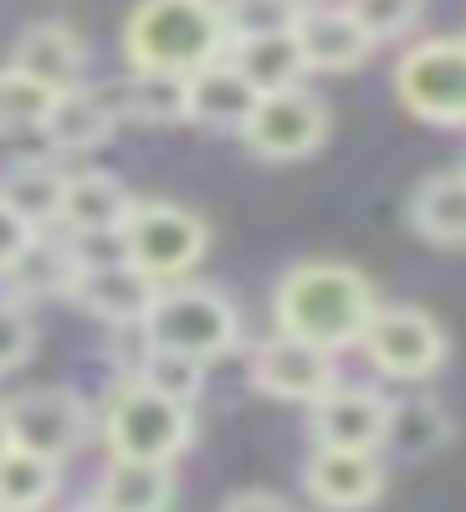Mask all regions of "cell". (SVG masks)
<instances>
[{"instance_id":"obj_1","label":"cell","mask_w":466,"mask_h":512,"mask_svg":"<svg viewBox=\"0 0 466 512\" xmlns=\"http://www.w3.org/2000/svg\"><path fill=\"white\" fill-rule=\"evenodd\" d=\"M379 308V297L359 267L344 262H298L272 297V323L287 338H303L313 349H359V338Z\"/></svg>"},{"instance_id":"obj_2","label":"cell","mask_w":466,"mask_h":512,"mask_svg":"<svg viewBox=\"0 0 466 512\" xmlns=\"http://www.w3.org/2000/svg\"><path fill=\"white\" fill-rule=\"evenodd\" d=\"M231 52L221 0H139L123 21V57L129 72L190 77Z\"/></svg>"},{"instance_id":"obj_3","label":"cell","mask_w":466,"mask_h":512,"mask_svg":"<svg viewBox=\"0 0 466 512\" xmlns=\"http://www.w3.org/2000/svg\"><path fill=\"white\" fill-rule=\"evenodd\" d=\"M144 349H164V354H185L195 364H216L226 354H236L241 344V313L231 308V297L200 282H175L159 287L154 308L139 323Z\"/></svg>"},{"instance_id":"obj_4","label":"cell","mask_w":466,"mask_h":512,"mask_svg":"<svg viewBox=\"0 0 466 512\" xmlns=\"http://www.w3.org/2000/svg\"><path fill=\"white\" fill-rule=\"evenodd\" d=\"M98 436H103L113 461L175 466V456H185V446L195 441V410L144 390V384L129 374L123 384H113V395L98 415Z\"/></svg>"},{"instance_id":"obj_5","label":"cell","mask_w":466,"mask_h":512,"mask_svg":"<svg viewBox=\"0 0 466 512\" xmlns=\"http://www.w3.org/2000/svg\"><path fill=\"white\" fill-rule=\"evenodd\" d=\"M123 256L159 287H175L185 282L200 256L210 246V231L195 210L185 205H169V200H134L129 221H123Z\"/></svg>"},{"instance_id":"obj_6","label":"cell","mask_w":466,"mask_h":512,"mask_svg":"<svg viewBox=\"0 0 466 512\" xmlns=\"http://www.w3.org/2000/svg\"><path fill=\"white\" fill-rule=\"evenodd\" d=\"M395 93L410 118L466 128V36H426L395 62Z\"/></svg>"},{"instance_id":"obj_7","label":"cell","mask_w":466,"mask_h":512,"mask_svg":"<svg viewBox=\"0 0 466 512\" xmlns=\"http://www.w3.org/2000/svg\"><path fill=\"white\" fill-rule=\"evenodd\" d=\"M359 354L369 359V369L379 379H395V384H426L446 369V328L426 313V308H374L364 338H359Z\"/></svg>"},{"instance_id":"obj_8","label":"cell","mask_w":466,"mask_h":512,"mask_svg":"<svg viewBox=\"0 0 466 512\" xmlns=\"http://www.w3.org/2000/svg\"><path fill=\"white\" fill-rule=\"evenodd\" d=\"M6 431L11 446L47 456V461H67L72 451H82V441L93 436V410L82 395H72L67 384H36V390L11 395L6 405Z\"/></svg>"},{"instance_id":"obj_9","label":"cell","mask_w":466,"mask_h":512,"mask_svg":"<svg viewBox=\"0 0 466 512\" xmlns=\"http://www.w3.org/2000/svg\"><path fill=\"white\" fill-rule=\"evenodd\" d=\"M328 139V108L308 88H287V93H262L251 118L241 123V144L246 154H257L267 164H298L318 154Z\"/></svg>"},{"instance_id":"obj_10","label":"cell","mask_w":466,"mask_h":512,"mask_svg":"<svg viewBox=\"0 0 466 512\" xmlns=\"http://www.w3.org/2000/svg\"><path fill=\"white\" fill-rule=\"evenodd\" d=\"M251 384L272 400H287V405H313L323 400L333 384H338V354L328 349H313L303 338H287V333H272L251 349Z\"/></svg>"},{"instance_id":"obj_11","label":"cell","mask_w":466,"mask_h":512,"mask_svg":"<svg viewBox=\"0 0 466 512\" xmlns=\"http://www.w3.org/2000/svg\"><path fill=\"white\" fill-rule=\"evenodd\" d=\"M62 297L77 313H88V318H98L108 328H139L144 313L154 308V297H159V282H149L129 256H123V262L77 267Z\"/></svg>"},{"instance_id":"obj_12","label":"cell","mask_w":466,"mask_h":512,"mask_svg":"<svg viewBox=\"0 0 466 512\" xmlns=\"http://www.w3.org/2000/svg\"><path fill=\"white\" fill-rule=\"evenodd\" d=\"M308 431L313 446L323 451H374L379 456V431H385V395L364 390V384H333L323 400L308 405Z\"/></svg>"},{"instance_id":"obj_13","label":"cell","mask_w":466,"mask_h":512,"mask_svg":"<svg viewBox=\"0 0 466 512\" xmlns=\"http://www.w3.org/2000/svg\"><path fill=\"white\" fill-rule=\"evenodd\" d=\"M292 41L303 52L308 72H359L374 52V41L359 31V21L338 6V0H318V6H303L298 21H292Z\"/></svg>"},{"instance_id":"obj_14","label":"cell","mask_w":466,"mask_h":512,"mask_svg":"<svg viewBox=\"0 0 466 512\" xmlns=\"http://www.w3.org/2000/svg\"><path fill=\"white\" fill-rule=\"evenodd\" d=\"M303 487L323 512H364L385 492V466L374 451H323L313 446L303 466Z\"/></svg>"},{"instance_id":"obj_15","label":"cell","mask_w":466,"mask_h":512,"mask_svg":"<svg viewBox=\"0 0 466 512\" xmlns=\"http://www.w3.org/2000/svg\"><path fill=\"white\" fill-rule=\"evenodd\" d=\"M113 128H118V103L98 88H67L52 98L47 118H41L36 134L47 139L52 154H93L113 139Z\"/></svg>"},{"instance_id":"obj_16","label":"cell","mask_w":466,"mask_h":512,"mask_svg":"<svg viewBox=\"0 0 466 512\" xmlns=\"http://www.w3.org/2000/svg\"><path fill=\"white\" fill-rule=\"evenodd\" d=\"M129 210H134V195L118 175H108V169H72L62 185L57 226L67 236H108V231H123Z\"/></svg>"},{"instance_id":"obj_17","label":"cell","mask_w":466,"mask_h":512,"mask_svg":"<svg viewBox=\"0 0 466 512\" xmlns=\"http://www.w3.org/2000/svg\"><path fill=\"white\" fill-rule=\"evenodd\" d=\"M6 67L31 77L36 88H47V93H67V88L82 82V41L62 21H36L16 36Z\"/></svg>"},{"instance_id":"obj_18","label":"cell","mask_w":466,"mask_h":512,"mask_svg":"<svg viewBox=\"0 0 466 512\" xmlns=\"http://www.w3.org/2000/svg\"><path fill=\"white\" fill-rule=\"evenodd\" d=\"M251 108H257V93L226 57L185 77V123H200L210 134H241Z\"/></svg>"},{"instance_id":"obj_19","label":"cell","mask_w":466,"mask_h":512,"mask_svg":"<svg viewBox=\"0 0 466 512\" xmlns=\"http://www.w3.org/2000/svg\"><path fill=\"white\" fill-rule=\"evenodd\" d=\"M451 415L441 410L436 395H395L385 400V431H379V451L400 461H426L451 446Z\"/></svg>"},{"instance_id":"obj_20","label":"cell","mask_w":466,"mask_h":512,"mask_svg":"<svg viewBox=\"0 0 466 512\" xmlns=\"http://www.w3.org/2000/svg\"><path fill=\"white\" fill-rule=\"evenodd\" d=\"M410 231L431 246H446V251L466 246V169H441V175L415 185Z\"/></svg>"},{"instance_id":"obj_21","label":"cell","mask_w":466,"mask_h":512,"mask_svg":"<svg viewBox=\"0 0 466 512\" xmlns=\"http://www.w3.org/2000/svg\"><path fill=\"white\" fill-rule=\"evenodd\" d=\"M72 272H77V262L67 251V236L36 231L26 241V251L0 272V282H6V297H16V303H41V297H62Z\"/></svg>"},{"instance_id":"obj_22","label":"cell","mask_w":466,"mask_h":512,"mask_svg":"<svg viewBox=\"0 0 466 512\" xmlns=\"http://www.w3.org/2000/svg\"><path fill=\"white\" fill-rule=\"evenodd\" d=\"M103 512H169L175 502V472L159 461H113L98 477V497Z\"/></svg>"},{"instance_id":"obj_23","label":"cell","mask_w":466,"mask_h":512,"mask_svg":"<svg viewBox=\"0 0 466 512\" xmlns=\"http://www.w3.org/2000/svg\"><path fill=\"white\" fill-rule=\"evenodd\" d=\"M226 62L246 77V88L251 93H287V88H303V52H298V41H292V31L282 36H257V41H231V52Z\"/></svg>"},{"instance_id":"obj_24","label":"cell","mask_w":466,"mask_h":512,"mask_svg":"<svg viewBox=\"0 0 466 512\" xmlns=\"http://www.w3.org/2000/svg\"><path fill=\"white\" fill-rule=\"evenodd\" d=\"M62 185H67V169H57L52 159H21L0 175V200L31 231H52L62 216Z\"/></svg>"},{"instance_id":"obj_25","label":"cell","mask_w":466,"mask_h":512,"mask_svg":"<svg viewBox=\"0 0 466 512\" xmlns=\"http://www.w3.org/2000/svg\"><path fill=\"white\" fill-rule=\"evenodd\" d=\"M62 487V466L11 446L0 456V512H41Z\"/></svg>"},{"instance_id":"obj_26","label":"cell","mask_w":466,"mask_h":512,"mask_svg":"<svg viewBox=\"0 0 466 512\" xmlns=\"http://www.w3.org/2000/svg\"><path fill=\"white\" fill-rule=\"evenodd\" d=\"M139 123L169 128V123H185V77H169V72H129L123 82V108Z\"/></svg>"},{"instance_id":"obj_27","label":"cell","mask_w":466,"mask_h":512,"mask_svg":"<svg viewBox=\"0 0 466 512\" xmlns=\"http://www.w3.org/2000/svg\"><path fill=\"white\" fill-rule=\"evenodd\" d=\"M134 379L144 390L175 400V405H195L200 390H205V364L185 359V354H164V349H144L139 364H134Z\"/></svg>"},{"instance_id":"obj_28","label":"cell","mask_w":466,"mask_h":512,"mask_svg":"<svg viewBox=\"0 0 466 512\" xmlns=\"http://www.w3.org/2000/svg\"><path fill=\"white\" fill-rule=\"evenodd\" d=\"M298 0H221V16L231 41H257V36H282L298 21Z\"/></svg>"},{"instance_id":"obj_29","label":"cell","mask_w":466,"mask_h":512,"mask_svg":"<svg viewBox=\"0 0 466 512\" xmlns=\"http://www.w3.org/2000/svg\"><path fill=\"white\" fill-rule=\"evenodd\" d=\"M359 31L374 41V47H385V41H400L420 26V11H426V0H338Z\"/></svg>"},{"instance_id":"obj_30","label":"cell","mask_w":466,"mask_h":512,"mask_svg":"<svg viewBox=\"0 0 466 512\" xmlns=\"http://www.w3.org/2000/svg\"><path fill=\"white\" fill-rule=\"evenodd\" d=\"M57 93L47 88H36L31 77L11 72V67H0V128L6 134H21V128H41V118H47Z\"/></svg>"},{"instance_id":"obj_31","label":"cell","mask_w":466,"mask_h":512,"mask_svg":"<svg viewBox=\"0 0 466 512\" xmlns=\"http://www.w3.org/2000/svg\"><path fill=\"white\" fill-rule=\"evenodd\" d=\"M36 354V318L16 297H0V374L21 369Z\"/></svg>"},{"instance_id":"obj_32","label":"cell","mask_w":466,"mask_h":512,"mask_svg":"<svg viewBox=\"0 0 466 512\" xmlns=\"http://www.w3.org/2000/svg\"><path fill=\"white\" fill-rule=\"evenodd\" d=\"M31 236H36V231L16 216V210H11L6 200H0V272H6V267L16 262V256L26 251V241H31Z\"/></svg>"},{"instance_id":"obj_33","label":"cell","mask_w":466,"mask_h":512,"mask_svg":"<svg viewBox=\"0 0 466 512\" xmlns=\"http://www.w3.org/2000/svg\"><path fill=\"white\" fill-rule=\"evenodd\" d=\"M221 512H292V502H287V497H277V492L251 487V492L226 497V507H221Z\"/></svg>"},{"instance_id":"obj_34","label":"cell","mask_w":466,"mask_h":512,"mask_svg":"<svg viewBox=\"0 0 466 512\" xmlns=\"http://www.w3.org/2000/svg\"><path fill=\"white\" fill-rule=\"evenodd\" d=\"M11 451V431H6V410H0V456Z\"/></svg>"},{"instance_id":"obj_35","label":"cell","mask_w":466,"mask_h":512,"mask_svg":"<svg viewBox=\"0 0 466 512\" xmlns=\"http://www.w3.org/2000/svg\"><path fill=\"white\" fill-rule=\"evenodd\" d=\"M72 512H103L98 502H82V507H72Z\"/></svg>"},{"instance_id":"obj_36","label":"cell","mask_w":466,"mask_h":512,"mask_svg":"<svg viewBox=\"0 0 466 512\" xmlns=\"http://www.w3.org/2000/svg\"><path fill=\"white\" fill-rule=\"evenodd\" d=\"M298 6H318V0H298Z\"/></svg>"}]
</instances>
